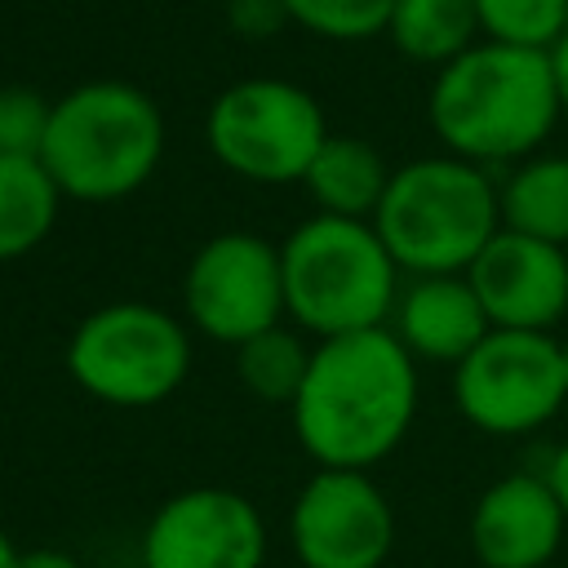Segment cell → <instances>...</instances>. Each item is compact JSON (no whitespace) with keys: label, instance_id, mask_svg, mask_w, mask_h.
Here are the masks:
<instances>
[{"label":"cell","instance_id":"obj_1","mask_svg":"<svg viewBox=\"0 0 568 568\" xmlns=\"http://www.w3.org/2000/svg\"><path fill=\"white\" fill-rule=\"evenodd\" d=\"M293 430L320 470H368L399 448L417 413V368L386 328L324 337L311 351Z\"/></svg>","mask_w":568,"mask_h":568},{"label":"cell","instance_id":"obj_2","mask_svg":"<svg viewBox=\"0 0 568 568\" xmlns=\"http://www.w3.org/2000/svg\"><path fill=\"white\" fill-rule=\"evenodd\" d=\"M426 115L457 160L497 164L532 155L559 120L550 53L479 40L439 67Z\"/></svg>","mask_w":568,"mask_h":568},{"label":"cell","instance_id":"obj_3","mask_svg":"<svg viewBox=\"0 0 568 568\" xmlns=\"http://www.w3.org/2000/svg\"><path fill=\"white\" fill-rule=\"evenodd\" d=\"M164 155V115L129 80H89L53 102L40 164L62 200L115 204L146 186Z\"/></svg>","mask_w":568,"mask_h":568},{"label":"cell","instance_id":"obj_4","mask_svg":"<svg viewBox=\"0 0 568 568\" xmlns=\"http://www.w3.org/2000/svg\"><path fill=\"white\" fill-rule=\"evenodd\" d=\"M373 231L408 275H466L501 231V209L479 164L435 155L390 173Z\"/></svg>","mask_w":568,"mask_h":568},{"label":"cell","instance_id":"obj_5","mask_svg":"<svg viewBox=\"0 0 568 568\" xmlns=\"http://www.w3.org/2000/svg\"><path fill=\"white\" fill-rule=\"evenodd\" d=\"M280 266L284 311L320 342L382 328V320L399 302V266L373 222L315 213L280 244Z\"/></svg>","mask_w":568,"mask_h":568},{"label":"cell","instance_id":"obj_6","mask_svg":"<svg viewBox=\"0 0 568 568\" xmlns=\"http://www.w3.org/2000/svg\"><path fill=\"white\" fill-rule=\"evenodd\" d=\"M191 368L186 328L151 302H106L67 342V373L102 404L146 408L169 399Z\"/></svg>","mask_w":568,"mask_h":568},{"label":"cell","instance_id":"obj_7","mask_svg":"<svg viewBox=\"0 0 568 568\" xmlns=\"http://www.w3.org/2000/svg\"><path fill=\"white\" fill-rule=\"evenodd\" d=\"M209 151L222 169L248 182H302L328 138L320 102L275 75H253L217 93L204 120Z\"/></svg>","mask_w":568,"mask_h":568},{"label":"cell","instance_id":"obj_8","mask_svg":"<svg viewBox=\"0 0 568 568\" xmlns=\"http://www.w3.org/2000/svg\"><path fill=\"white\" fill-rule=\"evenodd\" d=\"M453 399L462 417L488 435H528L546 426L568 399L559 342L550 333L488 328V337L457 364Z\"/></svg>","mask_w":568,"mask_h":568},{"label":"cell","instance_id":"obj_9","mask_svg":"<svg viewBox=\"0 0 568 568\" xmlns=\"http://www.w3.org/2000/svg\"><path fill=\"white\" fill-rule=\"evenodd\" d=\"M182 302L191 324L226 346H240L280 324L284 311V266L280 248L248 231H222L186 266Z\"/></svg>","mask_w":568,"mask_h":568},{"label":"cell","instance_id":"obj_10","mask_svg":"<svg viewBox=\"0 0 568 568\" xmlns=\"http://www.w3.org/2000/svg\"><path fill=\"white\" fill-rule=\"evenodd\" d=\"M288 537L302 568H382L395 510L364 470H320L293 501Z\"/></svg>","mask_w":568,"mask_h":568},{"label":"cell","instance_id":"obj_11","mask_svg":"<svg viewBox=\"0 0 568 568\" xmlns=\"http://www.w3.org/2000/svg\"><path fill=\"white\" fill-rule=\"evenodd\" d=\"M266 528L248 497L231 488H191L169 497L146 532V568H262Z\"/></svg>","mask_w":568,"mask_h":568},{"label":"cell","instance_id":"obj_12","mask_svg":"<svg viewBox=\"0 0 568 568\" xmlns=\"http://www.w3.org/2000/svg\"><path fill=\"white\" fill-rule=\"evenodd\" d=\"M466 280L493 328L550 333L568 311V253L506 226L484 244Z\"/></svg>","mask_w":568,"mask_h":568},{"label":"cell","instance_id":"obj_13","mask_svg":"<svg viewBox=\"0 0 568 568\" xmlns=\"http://www.w3.org/2000/svg\"><path fill=\"white\" fill-rule=\"evenodd\" d=\"M568 519L546 475H506L475 501L470 546L484 568H541L564 537Z\"/></svg>","mask_w":568,"mask_h":568},{"label":"cell","instance_id":"obj_14","mask_svg":"<svg viewBox=\"0 0 568 568\" xmlns=\"http://www.w3.org/2000/svg\"><path fill=\"white\" fill-rule=\"evenodd\" d=\"M488 328L493 324L466 275H413L395 306V337L422 359L462 364L488 337Z\"/></svg>","mask_w":568,"mask_h":568},{"label":"cell","instance_id":"obj_15","mask_svg":"<svg viewBox=\"0 0 568 568\" xmlns=\"http://www.w3.org/2000/svg\"><path fill=\"white\" fill-rule=\"evenodd\" d=\"M302 182H306L311 200L320 204V213L373 222V213L390 186V169L373 142L351 138V133H328Z\"/></svg>","mask_w":568,"mask_h":568},{"label":"cell","instance_id":"obj_16","mask_svg":"<svg viewBox=\"0 0 568 568\" xmlns=\"http://www.w3.org/2000/svg\"><path fill=\"white\" fill-rule=\"evenodd\" d=\"M501 226L568 248V155L524 160L497 191Z\"/></svg>","mask_w":568,"mask_h":568},{"label":"cell","instance_id":"obj_17","mask_svg":"<svg viewBox=\"0 0 568 568\" xmlns=\"http://www.w3.org/2000/svg\"><path fill=\"white\" fill-rule=\"evenodd\" d=\"M386 36L404 58L448 67L479 44V9L475 0H395Z\"/></svg>","mask_w":568,"mask_h":568},{"label":"cell","instance_id":"obj_18","mask_svg":"<svg viewBox=\"0 0 568 568\" xmlns=\"http://www.w3.org/2000/svg\"><path fill=\"white\" fill-rule=\"evenodd\" d=\"M62 191L40 160H0V262L31 253L58 222Z\"/></svg>","mask_w":568,"mask_h":568},{"label":"cell","instance_id":"obj_19","mask_svg":"<svg viewBox=\"0 0 568 568\" xmlns=\"http://www.w3.org/2000/svg\"><path fill=\"white\" fill-rule=\"evenodd\" d=\"M235 364H240V382L257 395V399H271V404H293L297 390H302V377H306V364H311V351L306 342L293 333V328H266L248 342L235 346Z\"/></svg>","mask_w":568,"mask_h":568},{"label":"cell","instance_id":"obj_20","mask_svg":"<svg viewBox=\"0 0 568 568\" xmlns=\"http://www.w3.org/2000/svg\"><path fill=\"white\" fill-rule=\"evenodd\" d=\"M479 9V31L497 44H519V49H541L568 31V0H475Z\"/></svg>","mask_w":568,"mask_h":568},{"label":"cell","instance_id":"obj_21","mask_svg":"<svg viewBox=\"0 0 568 568\" xmlns=\"http://www.w3.org/2000/svg\"><path fill=\"white\" fill-rule=\"evenodd\" d=\"M284 9L288 22H302L324 40H368L386 31L395 0H284Z\"/></svg>","mask_w":568,"mask_h":568},{"label":"cell","instance_id":"obj_22","mask_svg":"<svg viewBox=\"0 0 568 568\" xmlns=\"http://www.w3.org/2000/svg\"><path fill=\"white\" fill-rule=\"evenodd\" d=\"M53 102L31 84L0 89V160H40Z\"/></svg>","mask_w":568,"mask_h":568},{"label":"cell","instance_id":"obj_23","mask_svg":"<svg viewBox=\"0 0 568 568\" xmlns=\"http://www.w3.org/2000/svg\"><path fill=\"white\" fill-rule=\"evenodd\" d=\"M288 22L284 0H231V27L244 36H275Z\"/></svg>","mask_w":568,"mask_h":568},{"label":"cell","instance_id":"obj_24","mask_svg":"<svg viewBox=\"0 0 568 568\" xmlns=\"http://www.w3.org/2000/svg\"><path fill=\"white\" fill-rule=\"evenodd\" d=\"M13 568H80V559L67 550H53V546H36V550H18Z\"/></svg>","mask_w":568,"mask_h":568},{"label":"cell","instance_id":"obj_25","mask_svg":"<svg viewBox=\"0 0 568 568\" xmlns=\"http://www.w3.org/2000/svg\"><path fill=\"white\" fill-rule=\"evenodd\" d=\"M546 484H550V493L559 497L564 519H568V439L555 448V457H550V466H546Z\"/></svg>","mask_w":568,"mask_h":568},{"label":"cell","instance_id":"obj_26","mask_svg":"<svg viewBox=\"0 0 568 568\" xmlns=\"http://www.w3.org/2000/svg\"><path fill=\"white\" fill-rule=\"evenodd\" d=\"M550 75H555V93H559V111H568V31L550 44Z\"/></svg>","mask_w":568,"mask_h":568},{"label":"cell","instance_id":"obj_27","mask_svg":"<svg viewBox=\"0 0 568 568\" xmlns=\"http://www.w3.org/2000/svg\"><path fill=\"white\" fill-rule=\"evenodd\" d=\"M13 564H18V546L0 532V568H13Z\"/></svg>","mask_w":568,"mask_h":568},{"label":"cell","instance_id":"obj_28","mask_svg":"<svg viewBox=\"0 0 568 568\" xmlns=\"http://www.w3.org/2000/svg\"><path fill=\"white\" fill-rule=\"evenodd\" d=\"M559 364H564V386H568V342H559Z\"/></svg>","mask_w":568,"mask_h":568}]
</instances>
